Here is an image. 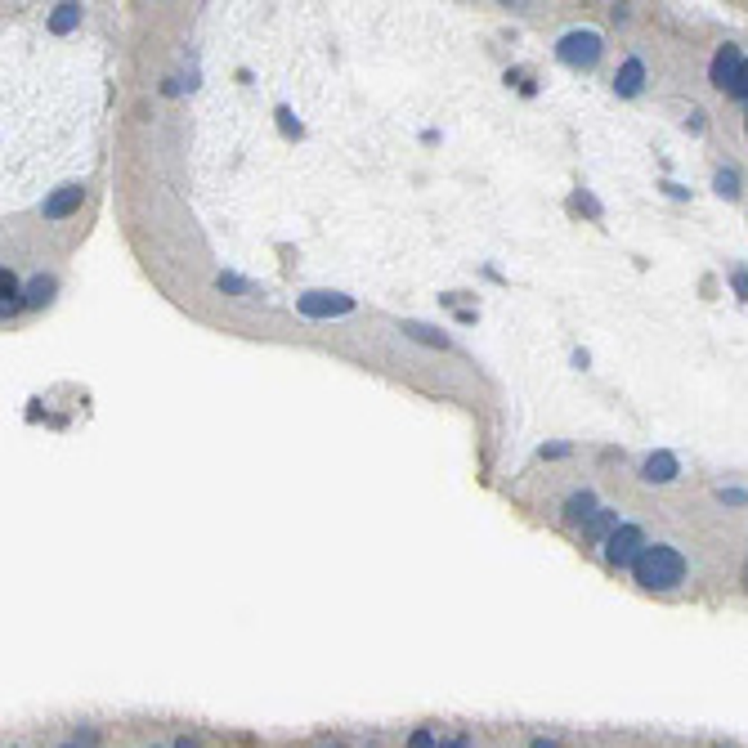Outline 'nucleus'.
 <instances>
[{
	"instance_id": "nucleus-24",
	"label": "nucleus",
	"mask_w": 748,
	"mask_h": 748,
	"mask_svg": "<svg viewBox=\"0 0 748 748\" xmlns=\"http://www.w3.org/2000/svg\"><path fill=\"white\" fill-rule=\"evenodd\" d=\"M332 748H341V744H332Z\"/></svg>"
},
{
	"instance_id": "nucleus-7",
	"label": "nucleus",
	"mask_w": 748,
	"mask_h": 748,
	"mask_svg": "<svg viewBox=\"0 0 748 748\" xmlns=\"http://www.w3.org/2000/svg\"><path fill=\"white\" fill-rule=\"evenodd\" d=\"M619 529V511H596L587 524H583V542H610V533Z\"/></svg>"
},
{
	"instance_id": "nucleus-4",
	"label": "nucleus",
	"mask_w": 748,
	"mask_h": 748,
	"mask_svg": "<svg viewBox=\"0 0 748 748\" xmlns=\"http://www.w3.org/2000/svg\"><path fill=\"white\" fill-rule=\"evenodd\" d=\"M740 68H744V54H740V45H722V50L713 54V63H708V81H713L717 90H735V81H740Z\"/></svg>"
},
{
	"instance_id": "nucleus-2",
	"label": "nucleus",
	"mask_w": 748,
	"mask_h": 748,
	"mask_svg": "<svg viewBox=\"0 0 748 748\" xmlns=\"http://www.w3.org/2000/svg\"><path fill=\"white\" fill-rule=\"evenodd\" d=\"M556 54H560V63H569V68H592V63L601 59V36H596V32H565L560 45H556Z\"/></svg>"
},
{
	"instance_id": "nucleus-23",
	"label": "nucleus",
	"mask_w": 748,
	"mask_h": 748,
	"mask_svg": "<svg viewBox=\"0 0 748 748\" xmlns=\"http://www.w3.org/2000/svg\"><path fill=\"white\" fill-rule=\"evenodd\" d=\"M63 748H77V744H63Z\"/></svg>"
},
{
	"instance_id": "nucleus-11",
	"label": "nucleus",
	"mask_w": 748,
	"mask_h": 748,
	"mask_svg": "<svg viewBox=\"0 0 748 748\" xmlns=\"http://www.w3.org/2000/svg\"><path fill=\"white\" fill-rule=\"evenodd\" d=\"M0 296H5V314H9V309H18V296H23V287H18V278H14L9 269H0Z\"/></svg>"
},
{
	"instance_id": "nucleus-21",
	"label": "nucleus",
	"mask_w": 748,
	"mask_h": 748,
	"mask_svg": "<svg viewBox=\"0 0 748 748\" xmlns=\"http://www.w3.org/2000/svg\"><path fill=\"white\" fill-rule=\"evenodd\" d=\"M744 583H748V565H744Z\"/></svg>"
},
{
	"instance_id": "nucleus-12",
	"label": "nucleus",
	"mask_w": 748,
	"mask_h": 748,
	"mask_svg": "<svg viewBox=\"0 0 748 748\" xmlns=\"http://www.w3.org/2000/svg\"><path fill=\"white\" fill-rule=\"evenodd\" d=\"M50 291H54V282H50V278H32V282H27V305H45V300H50Z\"/></svg>"
},
{
	"instance_id": "nucleus-1",
	"label": "nucleus",
	"mask_w": 748,
	"mask_h": 748,
	"mask_svg": "<svg viewBox=\"0 0 748 748\" xmlns=\"http://www.w3.org/2000/svg\"><path fill=\"white\" fill-rule=\"evenodd\" d=\"M632 574H636V583H641L645 592H672V587L686 578V560H681L677 547L654 542V547H645V551L636 556Z\"/></svg>"
},
{
	"instance_id": "nucleus-8",
	"label": "nucleus",
	"mask_w": 748,
	"mask_h": 748,
	"mask_svg": "<svg viewBox=\"0 0 748 748\" xmlns=\"http://www.w3.org/2000/svg\"><path fill=\"white\" fill-rule=\"evenodd\" d=\"M641 81H645V68H641V59H627L623 72L614 77V90H619V95H641Z\"/></svg>"
},
{
	"instance_id": "nucleus-10",
	"label": "nucleus",
	"mask_w": 748,
	"mask_h": 748,
	"mask_svg": "<svg viewBox=\"0 0 748 748\" xmlns=\"http://www.w3.org/2000/svg\"><path fill=\"white\" fill-rule=\"evenodd\" d=\"M596 515V498L583 489V494H574V498L565 502V520H574V524H587Z\"/></svg>"
},
{
	"instance_id": "nucleus-19",
	"label": "nucleus",
	"mask_w": 748,
	"mask_h": 748,
	"mask_svg": "<svg viewBox=\"0 0 748 748\" xmlns=\"http://www.w3.org/2000/svg\"><path fill=\"white\" fill-rule=\"evenodd\" d=\"M175 748H202V744H198V740H189V735H184V740H175Z\"/></svg>"
},
{
	"instance_id": "nucleus-5",
	"label": "nucleus",
	"mask_w": 748,
	"mask_h": 748,
	"mask_svg": "<svg viewBox=\"0 0 748 748\" xmlns=\"http://www.w3.org/2000/svg\"><path fill=\"white\" fill-rule=\"evenodd\" d=\"M350 300L346 296H300V314L309 319H328V314H346Z\"/></svg>"
},
{
	"instance_id": "nucleus-3",
	"label": "nucleus",
	"mask_w": 748,
	"mask_h": 748,
	"mask_svg": "<svg viewBox=\"0 0 748 748\" xmlns=\"http://www.w3.org/2000/svg\"><path fill=\"white\" fill-rule=\"evenodd\" d=\"M641 551H645V533H641L636 524H619V529L610 533V542H605V560H610L614 569H632Z\"/></svg>"
},
{
	"instance_id": "nucleus-15",
	"label": "nucleus",
	"mask_w": 748,
	"mask_h": 748,
	"mask_svg": "<svg viewBox=\"0 0 748 748\" xmlns=\"http://www.w3.org/2000/svg\"><path fill=\"white\" fill-rule=\"evenodd\" d=\"M408 748H439V740H435V731H426V726H417L412 735H408Z\"/></svg>"
},
{
	"instance_id": "nucleus-14",
	"label": "nucleus",
	"mask_w": 748,
	"mask_h": 748,
	"mask_svg": "<svg viewBox=\"0 0 748 748\" xmlns=\"http://www.w3.org/2000/svg\"><path fill=\"white\" fill-rule=\"evenodd\" d=\"M72 23H77V5H59V9H54V18H50V27H54V32H68Z\"/></svg>"
},
{
	"instance_id": "nucleus-6",
	"label": "nucleus",
	"mask_w": 748,
	"mask_h": 748,
	"mask_svg": "<svg viewBox=\"0 0 748 748\" xmlns=\"http://www.w3.org/2000/svg\"><path fill=\"white\" fill-rule=\"evenodd\" d=\"M641 480H650V485H668V480H677V457H672V453H654V457L641 466Z\"/></svg>"
},
{
	"instance_id": "nucleus-16",
	"label": "nucleus",
	"mask_w": 748,
	"mask_h": 748,
	"mask_svg": "<svg viewBox=\"0 0 748 748\" xmlns=\"http://www.w3.org/2000/svg\"><path fill=\"white\" fill-rule=\"evenodd\" d=\"M731 95H735V99H748V59H744V68H740V81H735Z\"/></svg>"
},
{
	"instance_id": "nucleus-9",
	"label": "nucleus",
	"mask_w": 748,
	"mask_h": 748,
	"mask_svg": "<svg viewBox=\"0 0 748 748\" xmlns=\"http://www.w3.org/2000/svg\"><path fill=\"white\" fill-rule=\"evenodd\" d=\"M77 202H81V189H63V193H54V198L45 202V216H50V220H63V216L77 211Z\"/></svg>"
},
{
	"instance_id": "nucleus-20",
	"label": "nucleus",
	"mask_w": 748,
	"mask_h": 748,
	"mask_svg": "<svg viewBox=\"0 0 748 748\" xmlns=\"http://www.w3.org/2000/svg\"><path fill=\"white\" fill-rule=\"evenodd\" d=\"M529 748H560V744H556V740H533Z\"/></svg>"
},
{
	"instance_id": "nucleus-18",
	"label": "nucleus",
	"mask_w": 748,
	"mask_h": 748,
	"mask_svg": "<svg viewBox=\"0 0 748 748\" xmlns=\"http://www.w3.org/2000/svg\"><path fill=\"white\" fill-rule=\"evenodd\" d=\"M439 748H471V740H466V735H453V740H444Z\"/></svg>"
},
{
	"instance_id": "nucleus-13",
	"label": "nucleus",
	"mask_w": 748,
	"mask_h": 748,
	"mask_svg": "<svg viewBox=\"0 0 748 748\" xmlns=\"http://www.w3.org/2000/svg\"><path fill=\"white\" fill-rule=\"evenodd\" d=\"M717 193L722 198H740V171H717Z\"/></svg>"
},
{
	"instance_id": "nucleus-22",
	"label": "nucleus",
	"mask_w": 748,
	"mask_h": 748,
	"mask_svg": "<svg viewBox=\"0 0 748 748\" xmlns=\"http://www.w3.org/2000/svg\"><path fill=\"white\" fill-rule=\"evenodd\" d=\"M744 134H748V117H744Z\"/></svg>"
},
{
	"instance_id": "nucleus-17",
	"label": "nucleus",
	"mask_w": 748,
	"mask_h": 748,
	"mask_svg": "<svg viewBox=\"0 0 748 748\" xmlns=\"http://www.w3.org/2000/svg\"><path fill=\"white\" fill-rule=\"evenodd\" d=\"M735 291H740V296H748V269H740V273H735Z\"/></svg>"
}]
</instances>
